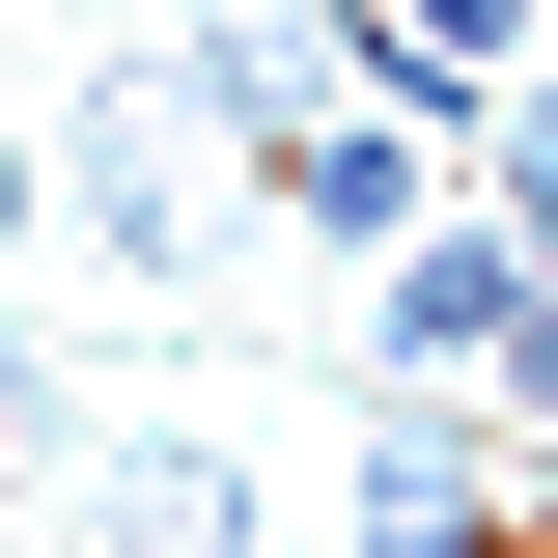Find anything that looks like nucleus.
<instances>
[{
	"instance_id": "1",
	"label": "nucleus",
	"mask_w": 558,
	"mask_h": 558,
	"mask_svg": "<svg viewBox=\"0 0 558 558\" xmlns=\"http://www.w3.org/2000/svg\"><path fill=\"white\" fill-rule=\"evenodd\" d=\"M28 223H57V140H0V252H28Z\"/></svg>"
},
{
	"instance_id": "2",
	"label": "nucleus",
	"mask_w": 558,
	"mask_h": 558,
	"mask_svg": "<svg viewBox=\"0 0 558 558\" xmlns=\"http://www.w3.org/2000/svg\"><path fill=\"white\" fill-rule=\"evenodd\" d=\"M28 418H57V363H28V336H0V475H28Z\"/></svg>"
}]
</instances>
